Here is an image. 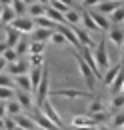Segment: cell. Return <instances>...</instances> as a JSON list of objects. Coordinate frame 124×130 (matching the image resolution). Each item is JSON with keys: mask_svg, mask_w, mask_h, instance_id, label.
<instances>
[{"mask_svg": "<svg viewBox=\"0 0 124 130\" xmlns=\"http://www.w3.org/2000/svg\"><path fill=\"white\" fill-rule=\"evenodd\" d=\"M112 126L118 130V128H124V110L122 112H118L116 116H114V122H112Z\"/></svg>", "mask_w": 124, "mask_h": 130, "instance_id": "cell-40", "label": "cell"}, {"mask_svg": "<svg viewBox=\"0 0 124 130\" xmlns=\"http://www.w3.org/2000/svg\"><path fill=\"white\" fill-rule=\"evenodd\" d=\"M122 86H124V68L118 72L116 80L112 82V86H110V88H112V92H114V94H118V92H122Z\"/></svg>", "mask_w": 124, "mask_h": 130, "instance_id": "cell-28", "label": "cell"}, {"mask_svg": "<svg viewBox=\"0 0 124 130\" xmlns=\"http://www.w3.org/2000/svg\"><path fill=\"white\" fill-rule=\"evenodd\" d=\"M58 32L66 38V42H70L72 46H76V48H82V44H80V40H78L76 32L72 30V26H68V24H58V28H56Z\"/></svg>", "mask_w": 124, "mask_h": 130, "instance_id": "cell-7", "label": "cell"}, {"mask_svg": "<svg viewBox=\"0 0 124 130\" xmlns=\"http://www.w3.org/2000/svg\"><path fill=\"white\" fill-rule=\"evenodd\" d=\"M120 70H122V64L108 68V70H106V74L102 76V80H104V86H112V82L116 80V76H118V72H120Z\"/></svg>", "mask_w": 124, "mask_h": 130, "instance_id": "cell-14", "label": "cell"}, {"mask_svg": "<svg viewBox=\"0 0 124 130\" xmlns=\"http://www.w3.org/2000/svg\"><path fill=\"white\" fill-rule=\"evenodd\" d=\"M22 2H24V4H26V6H32V4H36V2H38V0H22Z\"/></svg>", "mask_w": 124, "mask_h": 130, "instance_id": "cell-50", "label": "cell"}, {"mask_svg": "<svg viewBox=\"0 0 124 130\" xmlns=\"http://www.w3.org/2000/svg\"><path fill=\"white\" fill-rule=\"evenodd\" d=\"M122 106H124V92H118V94H114V98H112V110H118Z\"/></svg>", "mask_w": 124, "mask_h": 130, "instance_id": "cell-37", "label": "cell"}, {"mask_svg": "<svg viewBox=\"0 0 124 130\" xmlns=\"http://www.w3.org/2000/svg\"><path fill=\"white\" fill-rule=\"evenodd\" d=\"M10 26H12L14 30H18V32H26V34H32V32H34V18H28V16H20V18H14Z\"/></svg>", "mask_w": 124, "mask_h": 130, "instance_id": "cell-4", "label": "cell"}, {"mask_svg": "<svg viewBox=\"0 0 124 130\" xmlns=\"http://www.w3.org/2000/svg\"><path fill=\"white\" fill-rule=\"evenodd\" d=\"M108 2H120V0H108Z\"/></svg>", "mask_w": 124, "mask_h": 130, "instance_id": "cell-58", "label": "cell"}, {"mask_svg": "<svg viewBox=\"0 0 124 130\" xmlns=\"http://www.w3.org/2000/svg\"><path fill=\"white\" fill-rule=\"evenodd\" d=\"M96 62L100 70H108V52H106V40H100L98 48H96Z\"/></svg>", "mask_w": 124, "mask_h": 130, "instance_id": "cell-8", "label": "cell"}, {"mask_svg": "<svg viewBox=\"0 0 124 130\" xmlns=\"http://www.w3.org/2000/svg\"><path fill=\"white\" fill-rule=\"evenodd\" d=\"M14 18H16V14H14V10H12V6H4V8H2V14H0V24L10 26Z\"/></svg>", "mask_w": 124, "mask_h": 130, "instance_id": "cell-20", "label": "cell"}, {"mask_svg": "<svg viewBox=\"0 0 124 130\" xmlns=\"http://www.w3.org/2000/svg\"><path fill=\"white\" fill-rule=\"evenodd\" d=\"M14 82H16V86H18L20 90H24V92H32V84H30V76H28V74L16 76Z\"/></svg>", "mask_w": 124, "mask_h": 130, "instance_id": "cell-23", "label": "cell"}, {"mask_svg": "<svg viewBox=\"0 0 124 130\" xmlns=\"http://www.w3.org/2000/svg\"><path fill=\"white\" fill-rule=\"evenodd\" d=\"M110 22H112V24H120V22H124V6H120L114 14H110Z\"/></svg>", "mask_w": 124, "mask_h": 130, "instance_id": "cell-36", "label": "cell"}, {"mask_svg": "<svg viewBox=\"0 0 124 130\" xmlns=\"http://www.w3.org/2000/svg\"><path fill=\"white\" fill-rule=\"evenodd\" d=\"M54 32H56V30H46V28H38V30H34V32H32V42H44V44H46V40H50Z\"/></svg>", "mask_w": 124, "mask_h": 130, "instance_id": "cell-13", "label": "cell"}, {"mask_svg": "<svg viewBox=\"0 0 124 130\" xmlns=\"http://www.w3.org/2000/svg\"><path fill=\"white\" fill-rule=\"evenodd\" d=\"M16 100H18V104H20L22 108H32L30 92H24V90H20V92H18V96H16Z\"/></svg>", "mask_w": 124, "mask_h": 130, "instance_id": "cell-26", "label": "cell"}, {"mask_svg": "<svg viewBox=\"0 0 124 130\" xmlns=\"http://www.w3.org/2000/svg\"><path fill=\"white\" fill-rule=\"evenodd\" d=\"M52 96H62V98H90L92 92H84L78 88H58L52 90Z\"/></svg>", "mask_w": 124, "mask_h": 130, "instance_id": "cell-5", "label": "cell"}, {"mask_svg": "<svg viewBox=\"0 0 124 130\" xmlns=\"http://www.w3.org/2000/svg\"><path fill=\"white\" fill-rule=\"evenodd\" d=\"M28 76H30L32 92H36V90H38V86H40V80H42V66H38V68H32Z\"/></svg>", "mask_w": 124, "mask_h": 130, "instance_id": "cell-16", "label": "cell"}, {"mask_svg": "<svg viewBox=\"0 0 124 130\" xmlns=\"http://www.w3.org/2000/svg\"><path fill=\"white\" fill-rule=\"evenodd\" d=\"M102 0H82V4H84V8H90V6H98Z\"/></svg>", "mask_w": 124, "mask_h": 130, "instance_id": "cell-45", "label": "cell"}, {"mask_svg": "<svg viewBox=\"0 0 124 130\" xmlns=\"http://www.w3.org/2000/svg\"><path fill=\"white\" fill-rule=\"evenodd\" d=\"M44 16H48L52 22H56V24H66V18H64V14H62V12H58V10H54V8H50V6H46Z\"/></svg>", "mask_w": 124, "mask_h": 130, "instance_id": "cell-21", "label": "cell"}, {"mask_svg": "<svg viewBox=\"0 0 124 130\" xmlns=\"http://www.w3.org/2000/svg\"><path fill=\"white\" fill-rule=\"evenodd\" d=\"M98 112H104V104H102L100 100H92V104L88 106V116L98 114Z\"/></svg>", "mask_w": 124, "mask_h": 130, "instance_id": "cell-34", "label": "cell"}, {"mask_svg": "<svg viewBox=\"0 0 124 130\" xmlns=\"http://www.w3.org/2000/svg\"><path fill=\"white\" fill-rule=\"evenodd\" d=\"M60 2H64L66 6H70V8H72V0H60Z\"/></svg>", "mask_w": 124, "mask_h": 130, "instance_id": "cell-53", "label": "cell"}, {"mask_svg": "<svg viewBox=\"0 0 124 130\" xmlns=\"http://www.w3.org/2000/svg\"><path fill=\"white\" fill-rule=\"evenodd\" d=\"M108 38L118 46V48H124V30L120 28V26H112V28H110Z\"/></svg>", "mask_w": 124, "mask_h": 130, "instance_id": "cell-10", "label": "cell"}, {"mask_svg": "<svg viewBox=\"0 0 124 130\" xmlns=\"http://www.w3.org/2000/svg\"><path fill=\"white\" fill-rule=\"evenodd\" d=\"M50 8H54V10H58V12H62L64 16L70 12V10H74V8H70V6H66L64 2H60V0H50V4H48Z\"/></svg>", "mask_w": 124, "mask_h": 130, "instance_id": "cell-27", "label": "cell"}, {"mask_svg": "<svg viewBox=\"0 0 124 130\" xmlns=\"http://www.w3.org/2000/svg\"><path fill=\"white\" fill-rule=\"evenodd\" d=\"M46 94H48V68L44 64V68H42V80H40V86L36 90V104H38V108L46 102Z\"/></svg>", "mask_w": 124, "mask_h": 130, "instance_id": "cell-2", "label": "cell"}, {"mask_svg": "<svg viewBox=\"0 0 124 130\" xmlns=\"http://www.w3.org/2000/svg\"><path fill=\"white\" fill-rule=\"evenodd\" d=\"M4 116H6V106L0 104V118H4Z\"/></svg>", "mask_w": 124, "mask_h": 130, "instance_id": "cell-47", "label": "cell"}, {"mask_svg": "<svg viewBox=\"0 0 124 130\" xmlns=\"http://www.w3.org/2000/svg\"><path fill=\"white\" fill-rule=\"evenodd\" d=\"M64 18H66V24H68V26H74V24H78V22H80V14H78L76 10H70V12H68Z\"/></svg>", "mask_w": 124, "mask_h": 130, "instance_id": "cell-35", "label": "cell"}, {"mask_svg": "<svg viewBox=\"0 0 124 130\" xmlns=\"http://www.w3.org/2000/svg\"><path fill=\"white\" fill-rule=\"evenodd\" d=\"M72 30L76 32V36H78V40H80V44H82V46H86V48H90V50L94 48V40L88 36V32H86V30H76L74 26H72Z\"/></svg>", "mask_w": 124, "mask_h": 130, "instance_id": "cell-18", "label": "cell"}, {"mask_svg": "<svg viewBox=\"0 0 124 130\" xmlns=\"http://www.w3.org/2000/svg\"><path fill=\"white\" fill-rule=\"evenodd\" d=\"M28 66H30V62H26V60H18V62L8 64V72H10V76H12V78H16V76L28 74Z\"/></svg>", "mask_w": 124, "mask_h": 130, "instance_id": "cell-9", "label": "cell"}, {"mask_svg": "<svg viewBox=\"0 0 124 130\" xmlns=\"http://www.w3.org/2000/svg\"><path fill=\"white\" fill-rule=\"evenodd\" d=\"M44 50H46L44 42H32L30 46H28V54L30 56H34V54H44Z\"/></svg>", "mask_w": 124, "mask_h": 130, "instance_id": "cell-31", "label": "cell"}, {"mask_svg": "<svg viewBox=\"0 0 124 130\" xmlns=\"http://www.w3.org/2000/svg\"><path fill=\"white\" fill-rule=\"evenodd\" d=\"M8 64H12V62H18V52H16L14 48H6L4 50V56H2Z\"/></svg>", "mask_w": 124, "mask_h": 130, "instance_id": "cell-33", "label": "cell"}, {"mask_svg": "<svg viewBox=\"0 0 124 130\" xmlns=\"http://www.w3.org/2000/svg\"><path fill=\"white\" fill-rule=\"evenodd\" d=\"M90 16H92V20L96 22V26L100 30H110V18H106L100 12H90Z\"/></svg>", "mask_w": 124, "mask_h": 130, "instance_id": "cell-15", "label": "cell"}, {"mask_svg": "<svg viewBox=\"0 0 124 130\" xmlns=\"http://www.w3.org/2000/svg\"><path fill=\"white\" fill-rule=\"evenodd\" d=\"M44 64V54H34V56H30V66H34V68H38V66Z\"/></svg>", "mask_w": 124, "mask_h": 130, "instance_id": "cell-39", "label": "cell"}, {"mask_svg": "<svg viewBox=\"0 0 124 130\" xmlns=\"http://www.w3.org/2000/svg\"><path fill=\"white\" fill-rule=\"evenodd\" d=\"M20 110H22V106L18 104V100H8V104H6V112L10 114L12 118H14V116H18V112H20Z\"/></svg>", "mask_w": 124, "mask_h": 130, "instance_id": "cell-30", "label": "cell"}, {"mask_svg": "<svg viewBox=\"0 0 124 130\" xmlns=\"http://www.w3.org/2000/svg\"><path fill=\"white\" fill-rule=\"evenodd\" d=\"M106 116H108L106 112H98V114H92V120L96 122V124H98V122H102V120H106Z\"/></svg>", "mask_w": 124, "mask_h": 130, "instance_id": "cell-44", "label": "cell"}, {"mask_svg": "<svg viewBox=\"0 0 124 130\" xmlns=\"http://www.w3.org/2000/svg\"><path fill=\"white\" fill-rule=\"evenodd\" d=\"M44 12H46V6H42V4H32V6H28V14H30L32 18H38V16H44Z\"/></svg>", "mask_w": 124, "mask_h": 130, "instance_id": "cell-29", "label": "cell"}, {"mask_svg": "<svg viewBox=\"0 0 124 130\" xmlns=\"http://www.w3.org/2000/svg\"><path fill=\"white\" fill-rule=\"evenodd\" d=\"M14 130H24V128H20V126H16V128H14Z\"/></svg>", "mask_w": 124, "mask_h": 130, "instance_id": "cell-57", "label": "cell"}, {"mask_svg": "<svg viewBox=\"0 0 124 130\" xmlns=\"http://www.w3.org/2000/svg\"><path fill=\"white\" fill-rule=\"evenodd\" d=\"M34 24H38V28H46V30H56V28H58V24H56V22H52L48 16L34 18Z\"/></svg>", "mask_w": 124, "mask_h": 130, "instance_id": "cell-22", "label": "cell"}, {"mask_svg": "<svg viewBox=\"0 0 124 130\" xmlns=\"http://www.w3.org/2000/svg\"><path fill=\"white\" fill-rule=\"evenodd\" d=\"M4 66H8V62H6V60H4V58H0V70H2V68H4Z\"/></svg>", "mask_w": 124, "mask_h": 130, "instance_id": "cell-51", "label": "cell"}, {"mask_svg": "<svg viewBox=\"0 0 124 130\" xmlns=\"http://www.w3.org/2000/svg\"><path fill=\"white\" fill-rule=\"evenodd\" d=\"M2 8H4V6H0V14H2Z\"/></svg>", "mask_w": 124, "mask_h": 130, "instance_id": "cell-59", "label": "cell"}, {"mask_svg": "<svg viewBox=\"0 0 124 130\" xmlns=\"http://www.w3.org/2000/svg\"><path fill=\"white\" fill-rule=\"evenodd\" d=\"M6 46L8 48H16V44L20 42V32L18 30H14L12 26H6Z\"/></svg>", "mask_w": 124, "mask_h": 130, "instance_id": "cell-11", "label": "cell"}, {"mask_svg": "<svg viewBox=\"0 0 124 130\" xmlns=\"http://www.w3.org/2000/svg\"><path fill=\"white\" fill-rule=\"evenodd\" d=\"M14 98V90L12 88H2L0 86V100H12Z\"/></svg>", "mask_w": 124, "mask_h": 130, "instance_id": "cell-38", "label": "cell"}, {"mask_svg": "<svg viewBox=\"0 0 124 130\" xmlns=\"http://www.w3.org/2000/svg\"><path fill=\"white\" fill-rule=\"evenodd\" d=\"M76 130H98L96 126H80V128H76Z\"/></svg>", "mask_w": 124, "mask_h": 130, "instance_id": "cell-48", "label": "cell"}, {"mask_svg": "<svg viewBox=\"0 0 124 130\" xmlns=\"http://www.w3.org/2000/svg\"><path fill=\"white\" fill-rule=\"evenodd\" d=\"M120 6H122L120 2H108V0H106V2H100V4H98V10H100V14L110 16V14H114Z\"/></svg>", "mask_w": 124, "mask_h": 130, "instance_id": "cell-12", "label": "cell"}, {"mask_svg": "<svg viewBox=\"0 0 124 130\" xmlns=\"http://www.w3.org/2000/svg\"><path fill=\"white\" fill-rule=\"evenodd\" d=\"M12 0H0V6H10Z\"/></svg>", "mask_w": 124, "mask_h": 130, "instance_id": "cell-49", "label": "cell"}, {"mask_svg": "<svg viewBox=\"0 0 124 130\" xmlns=\"http://www.w3.org/2000/svg\"><path fill=\"white\" fill-rule=\"evenodd\" d=\"M122 92H124V86H122Z\"/></svg>", "mask_w": 124, "mask_h": 130, "instance_id": "cell-60", "label": "cell"}, {"mask_svg": "<svg viewBox=\"0 0 124 130\" xmlns=\"http://www.w3.org/2000/svg\"><path fill=\"white\" fill-rule=\"evenodd\" d=\"M80 20L84 22V26H86V30H92V32H98L100 28L96 26V22L92 20V16H90V12H84V14H80Z\"/></svg>", "mask_w": 124, "mask_h": 130, "instance_id": "cell-25", "label": "cell"}, {"mask_svg": "<svg viewBox=\"0 0 124 130\" xmlns=\"http://www.w3.org/2000/svg\"><path fill=\"white\" fill-rule=\"evenodd\" d=\"M40 110H42V114L46 116V118L50 120V122H52V124H56V126H58L60 130H66V128H64V124H62V118H60V114H58L56 110H54V106H52V104H50L48 100L44 102V104H42V106H40Z\"/></svg>", "mask_w": 124, "mask_h": 130, "instance_id": "cell-3", "label": "cell"}, {"mask_svg": "<svg viewBox=\"0 0 124 130\" xmlns=\"http://www.w3.org/2000/svg\"><path fill=\"white\" fill-rule=\"evenodd\" d=\"M8 48V46H6V42H0V58H2V56H4V50Z\"/></svg>", "mask_w": 124, "mask_h": 130, "instance_id": "cell-46", "label": "cell"}, {"mask_svg": "<svg viewBox=\"0 0 124 130\" xmlns=\"http://www.w3.org/2000/svg\"><path fill=\"white\" fill-rule=\"evenodd\" d=\"M0 86H2V88H12V90H14L16 82H14V78H12L10 74H0Z\"/></svg>", "mask_w": 124, "mask_h": 130, "instance_id": "cell-32", "label": "cell"}, {"mask_svg": "<svg viewBox=\"0 0 124 130\" xmlns=\"http://www.w3.org/2000/svg\"><path fill=\"white\" fill-rule=\"evenodd\" d=\"M14 120H16V124L20 126V128H24V130H38V126H36V122L32 120V118H26V116H14Z\"/></svg>", "mask_w": 124, "mask_h": 130, "instance_id": "cell-17", "label": "cell"}, {"mask_svg": "<svg viewBox=\"0 0 124 130\" xmlns=\"http://www.w3.org/2000/svg\"><path fill=\"white\" fill-rule=\"evenodd\" d=\"M38 4H42V6H48V4H50V0H38Z\"/></svg>", "mask_w": 124, "mask_h": 130, "instance_id": "cell-52", "label": "cell"}, {"mask_svg": "<svg viewBox=\"0 0 124 130\" xmlns=\"http://www.w3.org/2000/svg\"><path fill=\"white\" fill-rule=\"evenodd\" d=\"M18 124H16L14 118H4V130H14Z\"/></svg>", "mask_w": 124, "mask_h": 130, "instance_id": "cell-42", "label": "cell"}, {"mask_svg": "<svg viewBox=\"0 0 124 130\" xmlns=\"http://www.w3.org/2000/svg\"><path fill=\"white\" fill-rule=\"evenodd\" d=\"M0 130H4V118H0Z\"/></svg>", "mask_w": 124, "mask_h": 130, "instance_id": "cell-54", "label": "cell"}, {"mask_svg": "<svg viewBox=\"0 0 124 130\" xmlns=\"http://www.w3.org/2000/svg\"><path fill=\"white\" fill-rule=\"evenodd\" d=\"M50 40H52L54 44H62V42H66V38H64V36H62V34L58 32V30H56V32L52 34V38H50Z\"/></svg>", "mask_w": 124, "mask_h": 130, "instance_id": "cell-43", "label": "cell"}, {"mask_svg": "<svg viewBox=\"0 0 124 130\" xmlns=\"http://www.w3.org/2000/svg\"><path fill=\"white\" fill-rule=\"evenodd\" d=\"M12 10H14V14H16V18H20V16H24L26 12H28V6L22 2V0H12Z\"/></svg>", "mask_w": 124, "mask_h": 130, "instance_id": "cell-24", "label": "cell"}, {"mask_svg": "<svg viewBox=\"0 0 124 130\" xmlns=\"http://www.w3.org/2000/svg\"><path fill=\"white\" fill-rule=\"evenodd\" d=\"M72 126L74 128H80V126H96V122L92 120V116H74L72 118Z\"/></svg>", "mask_w": 124, "mask_h": 130, "instance_id": "cell-19", "label": "cell"}, {"mask_svg": "<svg viewBox=\"0 0 124 130\" xmlns=\"http://www.w3.org/2000/svg\"><path fill=\"white\" fill-rule=\"evenodd\" d=\"M28 46H30V44H28V42H26V40H20V42H18V44H16V52H18V54H24V52H28Z\"/></svg>", "mask_w": 124, "mask_h": 130, "instance_id": "cell-41", "label": "cell"}, {"mask_svg": "<svg viewBox=\"0 0 124 130\" xmlns=\"http://www.w3.org/2000/svg\"><path fill=\"white\" fill-rule=\"evenodd\" d=\"M98 130H116V128H98Z\"/></svg>", "mask_w": 124, "mask_h": 130, "instance_id": "cell-55", "label": "cell"}, {"mask_svg": "<svg viewBox=\"0 0 124 130\" xmlns=\"http://www.w3.org/2000/svg\"><path fill=\"white\" fill-rule=\"evenodd\" d=\"M74 58H76V64L80 66V72H82V76H84V80H86V86L90 88V90H94V84H96V76H94V72L90 70V66L84 62V58L80 56V54H74Z\"/></svg>", "mask_w": 124, "mask_h": 130, "instance_id": "cell-1", "label": "cell"}, {"mask_svg": "<svg viewBox=\"0 0 124 130\" xmlns=\"http://www.w3.org/2000/svg\"><path fill=\"white\" fill-rule=\"evenodd\" d=\"M122 66H124V48H122Z\"/></svg>", "mask_w": 124, "mask_h": 130, "instance_id": "cell-56", "label": "cell"}, {"mask_svg": "<svg viewBox=\"0 0 124 130\" xmlns=\"http://www.w3.org/2000/svg\"><path fill=\"white\" fill-rule=\"evenodd\" d=\"M32 120L36 122V126H38V128H42V130H58V126H56V124H52L46 116L42 114V110H40V108L32 110Z\"/></svg>", "mask_w": 124, "mask_h": 130, "instance_id": "cell-6", "label": "cell"}]
</instances>
